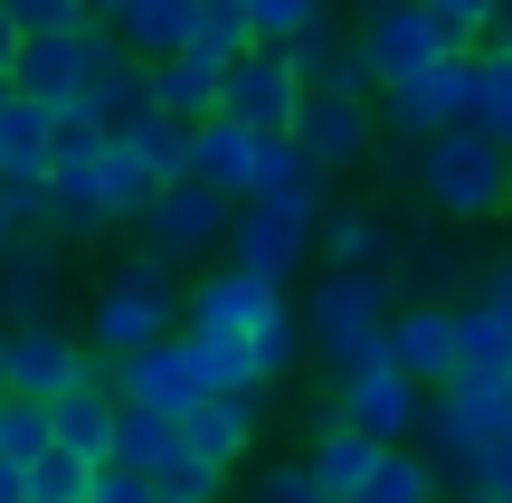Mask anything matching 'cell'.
Masks as SVG:
<instances>
[{"label":"cell","instance_id":"cell-1","mask_svg":"<svg viewBox=\"0 0 512 503\" xmlns=\"http://www.w3.org/2000/svg\"><path fill=\"white\" fill-rule=\"evenodd\" d=\"M181 342L200 361L209 390L228 399H275V380L304 361V333H294V295L238 276V266H200L181 285Z\"/></svg>","mask_w":512,"mask_h":503},{"label":"cell","instance_id":"cell-2","mask_svg":"<svg viewBox=\"0 0 512 503\" xmlns=\"http://www.w3.org/2000/svg\"><path fill=\"white\" fill-rule=\"evenodd\" d=\"M437 485H503L512 494V380H446L418 418Z\"/></svg>","mask_w":512,"mask_h":503},{"label":"cell","instance_id":"cell-3","mask_svg":"<svg viewBox=\"0 0 512 503\" xmlns=\"http://www.w3.org/2000/svg\"><path fill=\"white\" fill-rule=\"evenodd\" d=\"M389 314H399L389 276H332V266H313V276L294 285V333H304V352L323 361L332 380L380 361V323Z\"/></svg>","mask_w":512,"mask_h":503},{"label":"cell","instance_id":"cell-4","mask_svg":"<svg viewBox=\"0 0 512 503\" xmlns=\"http://www.w3.org/2000/svg\"><path fill=\"white\" fill-rule=\"evenodd\" d=\"M76 314H86V333H76L86 352L133 361V352H152V342L181 333V285H171L162 266H143V257H114L105 276H86Z\"/></svg>","mask_w":512,"mask_h":503},{"label":"cell","instance_id":"cell-5","mask_svg":"<svg viewBox=\"0 0 512 503\" xmlns=\"http://www.w3.org/2000/svg\"><path fill=\"white\" fill-rule=\"evenodd\" d=\"M503 190H512V143H494V133H475V124L427 133V152H418V200L437 209L446 228H494L503 219Z\"/></svg>","mask_w":512,"mask_h":503},{"label":"cell","instance_id":"cell-6","mask_svg":"<svg viewBox=\"0 0 512 503\" xmlns=\"http://www.w3.org/2000/svg\"><path fill=\"white\" fill-rule=\"evenodd\" d=\"M219 238H228V200L200 181H171L143 200V219H133V257L162 266L171 285H190L200 266H219Z\"/></svg>","mask_w":512,"mask_h":503},{"label":"cell","instance_id":"cell-7","mask_svg":"<svg viewBox=\"0 0 512 503\" xmlns=\"http://www.w3.org/2000/svg\"><path fill=\"white\" fill-rule=\"evenodd\" d=\"M380 95L351 76V86H313V95H294V124H285V143L304 152L323 181H342V171H361L370 162V133H380Z\"/></svg>","mask_w":512,"mask_h":503},{"label":"cell","instance_id":"cell-8","mask_svg":"<svg viewBox=\"0 0 512 503\" xmlns=\"http://www.w3.org/2000/svg\"><path fill=\"white\" fill-rule=\"evenodd\" d=\"M219 266H238V276L294 295V285L313 276V219L266 209V200H238V209H228V238H219Z\"/></svg>","mask_w":512,"mask_h":503},{"label":"cell","instance_id":"cell-9","mask_svg":"<svg viewBox=\"0 0 512 503\" xmlns=\"http://www.w3.org/2000/svg\"><path fill=\"white\" fill-rule=\"evenodd\" d=\"M105 466H124L133 485H152V503H219V485L228 475H209L200 456L181 447V428H171V418H114V456Z\"/></svg>","mask_w":512,"mask_h":503},{"label":"cell","instance_id":"cell-10","mask_svg":"<svg viewBox=\"0 0 512 503\" xmlns=\"http://www.w3.org/2000/svg\"><path fill=\"white\" fill-rule=\"evenodd\" d=\"M76 247L67 238H10L0 247V333H19V323H57L76 314Z\"/></svg>","mask_w":512,"mask_h":503},{"label":"cell","instance_id":"cell-11","mask_svg":"<svg viewBox=\"0 0 512 503\" xmlns=\"http://www.w3.org/2000/svg\"><path fill=\"white\" fill-rule=\"evenodd\" d=\"M437 57H456V48L427 29V10H418V0H408V10H361V29H351V67H361V86H370V95L418 86Z\"/></svg>","mask_w":512,"mask_h":503},{"label":"cell","instance_id":"cell-12","mask_svg":"<svg viewBox=\"0 0 512 503\" xmlns=\"http://www.w3.org/2000/svg\"><path fill=\"white\" fill-rule=\"evenodd\" d=\"M323 409L342 418L351 437H370V447H418V418H427V390H408L389 361H361V371H342L323 390Z\"/></svg>","mask_w":512,"mask_h":503},{"label":"cell","instance_id":"cell-13","mask_svg":"<svg viewBox=\"0 0 512 503\" xmlns=\"http://www.w3.org/2000/svg\"><path fill=\"white\" fill-rule=\"evenodd\" d=\"M114 399H124L133 418H171V428H181V418L209 399V380H200V361H190V342L171 333V342H152V352L114 361Z\"/></svg>","mask_w":512,"mask_h":503},{"label":"cell","instance_id":"cell-14","mask_svg":"<svg viewBox=\"0 0 512 503\" xmlns=\"http://www.w3.org/2000/svg\"><path fill=\"white\" fill-rule=\"evenodd\" d=\"M76 361H86V342L67 323H19V333H0V399H38L48 409L57 390H76Z\"/></svg>","mask_w":512,"mask_h":503},{"label":"cell","instance_id":"cell-15","mask_svg":"<svg viewBox=\"0 0 512 503\" xmlns=\"http://www.w3.org/2000/svg\"><path fill=\"white\" fill-rule=\"evenodd\" d=\"M76 57H86V76H76V114H86L105 143L133 133V124H143V67H133L105 29H76Z\"/></svg>","mask_w":512,"mask_h":503},{"label":"cell","instance_id":"cell-16","mask_svg":"<svg viewBox=\"0 0 512 503\" xmlns=\"http://www.w3.org/2000/svg\"><path fill=\"white\" fill-rule=\"evenodd\" d=\"M389 295L399 304H437V314H456L465 295H475V247L465 238H399V266H389Z\"/></svg>","mask_w":512,"mask_h":503},{"label":"cell","instance_id":"cell-17","mask_svg":"<svg viewBox=\"0 0 512 503\" xmlns=\"http://www.w3.org/2000/svg\"><path fill=\"white\" fill-rule=\"evenodd\" d=\"M399 238L408 228L389 209H323L313 219V266H332V276H389L399 266Z\"/></svg>","mask_w":512,"mask_h":503},{"label":"cell","instance_id":"cell-18","mask_svg":"<svg viewBox=\"0 0 512 503\" xmlns=\"http://www.w3.org/2000/svg\"><path fill=\"white\" fill-rule=\"evenodd\" d=\"M294 76H285V57L275 48H247V57H228L219 67V114L228 124H247V133H285L294 124Z\"/></svg>","mask_w":512,"mask_h":503},{"label":"cell","instance_id":"cell-19","mask_svg":"<svg viewBox=\"0 0 512 503\" xmlns=\"http://www.w3.org/2000/svg\"><path fill=\"white\" fill-rule=\"evenodd\" d=\"M380 361L408 390H446V371H456V323H446L437 304H399V314L380 323Z\"/></svg>","mask_w":512,"mask_h":503},{"label":"cell","instance_id":"cell-20","mask_svg":"<svg viewBox=\"0 0 512 503\" xmlns=\"http://www.w3.org/2000/svg\"><path fill=\"white\" fill-rule=\"evenodd\" d=\"M465 86H475V67L465 57H437V67L418 76V86H399V95H380V133H408V143H427V133H446V124H465Z\"/></svg>","mask_w":512,"mask_h":503},{"label":"cell","instance_id":"cell-21","mask_svg":"<svg viewBox=\"0 0 512 503\" xmlns=\"http://www.w3.org/2000/svg\"><path fill=\"white\" fill-rule=\"evenodd\" d=\"M294 466L313 475V494H323V503H351V494H361V475L380 466V447H370V437H351L342 418L313 399V428H304V456H294Z\"/></svg>","mask_w":512,"mask_h":503},{"label":"cell","instance_id":"cell-22","mask_svg":"<svg viewBox=\"0 0 512 503\" xmlns=\"http://www.w3.org/2000/svg\"><path fill=\"white\" fill-rule=\"evenodd\" d=\"M76 76H86L76 29L67 38H19V48H10V95L38 105V114H76Z\"/></svg>","mask_w":512,"mask_h":503},{"label":"cell","instance_id":"cell-23","mask_svg":"<svg viewBox=\"0 0 512 503\" xmlns=\"http://www.w3.org/2000/svg\"><path fill=\"white\" fill-rule=\"evenodd\" d=\"M256 418H266V399H228V390H209L200 409L181 418V447L200 456L209 475H228V466H247V447H256Z\"/></svg>","mask_w":512,"mask_h":503},{"label":"cell","instance_id":"cell-24","mask_svg":"<svg viewBox=\"0 0 512 503\" xmlns=\"http://www.w3.org/2000/svg\"><path fill=\"white\" fill-rule=\"evenodd\" d=\"M247 200L294 209V219H323V209H332V181L285 143V133H266V143H256V181H247Z\"/></svg>","mask_w":512,"mask_h":503},{"label":"cell","instance_id":"cell-25","mask_svg":"<svg viewBox=\"0 0 512 503\" xmlns=\"http://www.w3.org/2000/svg\"><path fill=\"white\" fill-rule=\"evenodd\" d=\"M143 114H162V124H209L219 114V67L209 57H152L143 67Z\"/></svg>","mask_w":512,"mask_h":503},{"label":"cell","instance_id":"cell-26","mask_svg":"<svg viewBox=\"0 0 512 503\" xmlns=\"http://www.w3.org/2000/svg\"><path fill=\"white\" fill-rule=\"evenodd\" d=\"M256 143H266V133H247V124H228V114H209V124L190 133V181L219 190V200L238 209L247 181H256Z\"/></svg>","mask_w":512,"mask_h":503},{"label":"cell","instance_id":"cell-27","mask_svg":"<svg viewBox=\"0 0 512 503\" xmlns=\"http://www.w3.org/2000/svg\"><path fill=\"white\" fill-rule=\"evenodd\" d=\"M190 19H200V0H124V10L105 19V38L133 57V67H152V57L190 48Z\"/></svg>","mask_w":512,"mask_h":503},{"label":"cell","instance_id":"cell-28","mask_svg":"<svg viewBox=\"0 0 512 503\" xmlns=\"http://www.w3.org/2000/svg\"><path fill=\"white\" fill-rule=\"evenodd\" d=\"M446 323H456V371L446 380H512V304L465 295Z\"/></svg>","mask_w":512,"mask_h":503},{"label":"cell","instance_id":"cell-29","mask_svg":"<svg viewBox=\"0 0 512 503\" xmlns=\"http://www.w3.org/2000/svg\"><path fill=\"white\" fill-rule=\"evenodd\" d=\"M114 418H124V409H114L105 390H57L48 399V447L76 456V466H105V456H114Z\"/></svg>","mask_w":512,"mask_h":503},{"label":"cell","instance_id":"cell-30","mask_svg":"<svg viewBox=\"0 0 512 503\" xmlns=\"http://www.w3.org/2000/svg\"><path fill=\"white\" fill-rule=\"evenodd\" d=\"M275 57H285V76H294L304 95H313V86H351V76H361V67H351V19H342V10H323L313 29H294Z\"/></svg>","mask_w":512,"mask_h":503},{"label":"cell","instance_id":"cell-31","mask_svg":"<svg viewBox=\"0 0 512 503\" xmlns=\"http://www.w3.org/2000/svg\"><path fill=\"white\" fill-rule=\"evenodd\" d=\"M465 67H475V86H465V124L494 133V143H512V48H503V38H484Z\"/></svg>","mask_w":512,"mask_h":503},{"label":"cell","instance_id":"cell-32","mask_svg":"<svg viewBox=\"0 0 512 503\" xmlns=\"http://www.w3.org/2000/svg\"><path fill=\"white\" fill-rule=\"evenodd\" d=\"M143 200H152V171L133 162V143L114 133V143L95 152V219H105V228H133V219H143Z\"/></svg>","mask_w":512,"mask_h":503},{"label":"cell","instance_id":"cell-33","mask_svg":"<svg viewBox=\"0 0 512 503\" xmlns=\"http://www.w3.org/2000/svg\"><path fill=\"white\" fill-rule=\"evenodd\" d=\"M0 181H48V114L38 105H0Z\"/></svg>","mask_w":512,"mask_h":503},{"label":"cell","instance_id":"cell-34","mask_svg":"<svg viewBox=\"0 0 512 503\" xmlns=\"http://www.w3.org/2000/svg\"><path fill=\"white\" fill-rule=\"evenodd\" d=\"M351 503H437V466H427L418 447H380V466L361 475Z\"/></svg>","mask_w":512,"mask_h":503},{"label":"cell","instance_id":"cell-35","mask_svg":"<svg viewBox=\"0 0 512 503\" xmlns=\"http://www.w3.org/2000/svg\"><path fill=\"white\" fill-rule=\"evenodd\" d=\"M190 133H200V124H162V114H143V124L124 133V143H133V162L152 171V190L190 181Z\"/></svg>","mask_w":512,"mask_h":503},{"label":"cell","instance_id":"cell-36","mask_svg":"<svg viewBox=\"0 0 512 503\" xmlns=\"http://www.w3.org/2000/svg\"><path fill=\"white\" fill-rule=\"evenodd\" d=\"M418 10H427V29H437L456 57H475L484 38L503 29V0H418Z\"/></svg>","mask_w":512,"mask_h":503},{"label":"cell","instance_id":"cell-37","mask_svg":"<svg viewBox=\"0 0 512 503\" xmlns=\"http://www.w3.org/2000/svg\"><path fill=\"white\" fill-rule=\"evenodd\" d=\"M256 38H247V19H238V0H200V19H190V57H209V67H228V57H247Z\"/></svg>","mask_w":512,"mask_h":503},{"label":"cell","instance_id":"cell-38","mask_svg":"<svg viewBox=\"0 0 512 503\" xmlns=\"http://www.w3.org/2000/svg\"><path fill=\"white\" fill-rule=\"evenodd\" d=\"M323 10H332V0H238V19H247L256 48H285V38H294V29H313Z\"/></svg>","mask_w":512,"mask_h":503},{"label":"cell","instance_id":"cell-39","mask_svg":"<svg viewBox=\"0 0 512 503\" xmlns=\"http://www.w3.org/2000/svg\"><path fill=\"white\" fill-rule=\"evenodd\" d=\"M86 475L95 466H76V456H38V466H19V503H86Z\"/></svg>","mask_w":512,"mask_h":503},{"label":"cell","instance_id":"cell-40","mask_svg":"<svg viewBox=\"0 0 512 503\" xmlns=\"http://www.w3.org/2000/svg\"><path fill=\"white\" fill-rule=\"evenodd\" d=\"M48 456V409L38 399H0V466H38Z\"/></svg>","mask_w":512,"mask_h":503},{"label":"cell","instance_id":"cell-41","mask_svg":"<svg viewBox=\"0 0 512 503\" xmlns=\"http://www.w3.org/2000/svg\"><path fill=\"white\" fill-rule=\"evenodd\" d=\"M0 19H10L19 38H67V29H86L76 0H0Z\"/></svg>","mask_w":512,"mask_h":503},{"label":"cell","instance_id":"cell-42","mask_svg":"<svg viewBox=\"0 0 512 503\" xmlns=\"http://www.w3.org/2000/svg\"><path fill=\"white\" fill-rule=\"evenodd\" d=\"M247 503H323V494H313L304 466H256L247 475Z\"/></svg>","mask_w":512,"mask_h":503},{"label":"cell","instance_id":"cell-43","mask_svg":"<svg viewBox=\"0 0 512 503\" xmlns=\"http://www.w3.org/2000/svg\"><path fill=\"white\" fill-rule=\"evenodd\" d=\"M418 152H427V143H408V133H370V162H361V171H389V181H418Z\"/></svg>","mask_w":512,"mask_h":503},{"label":"cell","instance_id":"cell-44","mask_svg":"<svg viewBox=\"0 0 512 503\" xmlns=\"http://www.w3.org/2000/svg\"><path fill=\"white\" fill-rule=\"evenodd\" d=\"M86 503H152V485H133L124 466H95L86 475Z\"/></svg>","mask_w":512,"mask_h":503},{"label":"cell","instance_id":"cell-45","mask_svg":"<svg viewBox=\"0 0 512 503\" xmlns=\"http://www.w3.org/2000/svg\"><path fill=\"white\" fill-rule=\"evenodd\" d=\"M76 10H86V29H105V19L124 10V0H76Z\"/></svg>","mask_w":512,"mask_h":503},{"label":"cell","instance_id":"cell-46","mask_svg":"<svg viewBox=\"0 0 512 503\" xmlns=\"http://www.w3.org/2000/svg\"><path fill=\"white\" fill-rule=\"evenodd\" d=\"M456 503H512V494H503V485H465Z\"/></svg>","mask_w":512,"mask_h":503},{"label":"cell","instance_id":"cell-47","mask_svg":"<svg viewBox=\"0 0 512 503\" xmlns=\"http://www.w3.org/2000/svg\"><path fill=\"white\" fill-rule=\"evenodd\" d=\"M10 48H19V29H10V19H0V76H10Z\"/></svg>","mask_w":512,"mask_h":503},{"label":"cell","instance_id":"cell-48","mask_svg":"<svg viewBox=\"0 0 512 503\" xmlns=\"http://www.w3.org/2000/svg\"><path fill=\"white\" fill-rule=\"evenodd\" d=\"M0 503H19V466H0Z\"/></svg>","mask_w":512,"mask_h":503},{"label":"cell","instance_id":"cell-49","mask_svg":"<svg viewBox=\"0 0 512 503\" xmlns=\"http://www.w3.org/2000/svg\"><path fill=\"white\" fill-rule=\"evenodd\" d=\"M361 10H408V0H361Z\"/></svg>","mask_w":512,"mask_h":503}]
</instances>
